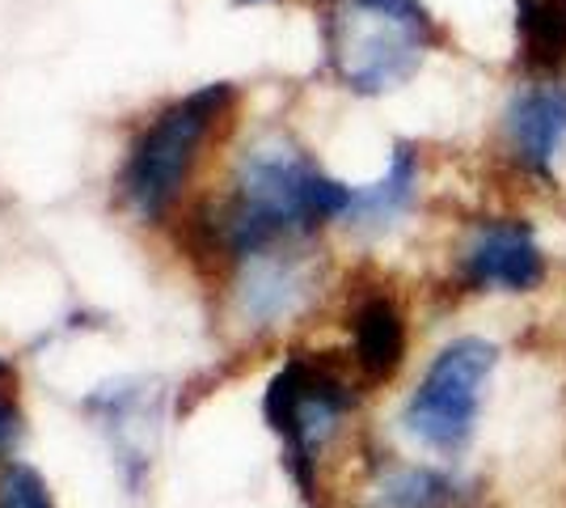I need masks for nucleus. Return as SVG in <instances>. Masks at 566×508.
<instances>
[{"instance_id": "nucleus-1", "label": "nucleus", "mask_w": 566, "mask_h": 508, "mask_svg": "<svg viewBox=\"0 0 566 508\" xmlns=\"http://www.w3.org/2000/svg\"><path fill=\"white\" fill-rule=\"evenodd\" d=\"M352 187H343L287 136H262L237 166L233 191L216 208L212 238L233 259H254L283 242L308 238L326 220H343Z\"/></svg>"}, {"instance_id": "nucleus-2", "label": "nucleus", "mask_w": 566, "mask_h": 508, "mask_svg": "<svg viewBox=\"0 0 566 508\" xmlns=\"http://www.w3.org/2000/svg\"><path fill=\"white\" fill-rule=\"evenodd\" d=\"M436 22L423 0H322L326 64L352 94L377 97L419 73Z\"/></svg>"}, {"instance_id": "nucleus-3", "label": "nucleus", "mask_w": 566, "mask_h": 508, "mask_svg": "<svg viewBox=\"0 0 566 508\" xmlns=\"http://www.w3.org/2000/svg\"><path fill=\"white\" fill-rule=\"evenodd\" d=\"M229 102H233L229 85H203L195 94L178 97L144 127L140 141L127 153V166L118 174V191L136 217H166V208L178 199L190 166L199 157V145L229 111Z\"/></svg>"}, {"instance_id": "nucleus-4", "label": "nucleus", "mask_w": 566, "mask_h": 508, "mask_svg": "<svg viewBox=\"0 0 566 508\" xmlns=\"http://www.w3.org/2000/svg\"><path fill=\"white\" fill-rule=\"evenodd\" d=\"M495 364L499 348L491 339L461 335L449 348H440V356L427 364L423 382L401 412L406 436L440 458H461L478 433L482 386L495 373Z\"/></svg>"}, {"instance_id": "nucleus-5", "label": "nucleus", "mask_w": 566, "mask_h": 508, "mask_svg": "<svg viewBox=\"0 0 566 508\" xmlns=\"http://www.w3.org/2000/svg\"><path fill=\"white\" fill-rule=\"evenodd\" d=\"M355 390L352 382L326 361H308V356H292L280 373L271 377L266 390V419L271 428L283 436L287 445V462L292 475L308 487L317 454L326 449L338 419L352 412Z\"/></svg>"}, {"instance_id": "nucleus-6", "label": "nucleus", "mask_w": 566, "mask_h": 508, "mask_svg": "<svg viewBox=\"0 0 566 508\" xmlns=\"http://www.w3.org/2000/svg\"><path fill=\"white\" fill-rule=\"evenodd\" d=\"M457 280L470 292H528L545 280V246L524 217H486L478 220L461 255Z\"/></svg>"}, {"instance_id": "nucleus-7", "label": "nucleus", "mask_w": 566, "mask_h": 508, "mask_svg": "<svg viewBox=\"0 0 566 508\" xmlns=\"http://www.w3.org/2000/svg\"><path fill=\"white\" fill-rule=\"evenodd\" d=\"M507 157L528 178H549L566 145V81L537 76L520 85V94L503 111Z\"/></svg>"}, {"instance_id": "nucleus-8", "label": "nucleus", "mask_w": 566, "mask_h": 508, "mask_svg": "<svg viewBox=\"0 0 566 508\" xmlns=\"http://www.w3.org/2000/svg\"><path fill=\"white\" fill-rule=\"evenodd\" d=\"M406 356V318L394 297H364L352 314V361L359 377L389 382Z\"/></svg>"}, {"instance_id": "nucleus-9", "label": "nucleus", "mask_w": 566, "mask_h": 508, "mask_svg": "<svg viewBox=\"0 0 566 508\" xmlns=\"http://www.w3.org/2000/svg\"><path fill=\"white\" fill-rule=\"evenodd\" d=\"M308 292V276L301 259L283 255V250H266L245 259V280H241V305L254 322H280V318L296 314Z\"/></svg>"}, {"instance_id": "nucleus-10", "label": "nucleus", "mask_w": 566, "mask_h": 508, "mask_svg": "<svg viewBox=\"0 0 566 508\" xmlns=\"http://www.w3.org/2000/svg\"><path fill=\"white\" fill-rule=\"evenodd\" d=\"M415 191H419V153L410 145H398L394 148V162H389V169L380 174L377 183L352 191V204H347L343 220L352 229H364V234L389 229V225H398L410 212Z\"/></svg>"}, {"instance_id": "nucleus-11", "label": "nucleus", "mask_w": 566, "mask_h": 508, "mask_svg": "<svg viewBox=\"0 0 566 508\" xmlns=\"http://www.w3.org/2000/svg\"><path fill=\"white\" fill-rule=\"evenodd\" d=\"M520 60L537 76L563 73L566 64V0H520Z\"/></svg>"}, {"instance_id": "nucleus-12", "label": "nucleus", "mask_w": 566, "mask_h": 508, "mask_svg": "<svg viewBox=\"0 0 566 508\" xmlns=\"http://www.w3.org/2000/svg\"><path fill=\"white\" fill-rule=\"evenodd\" d=\"M380 508H461L465 487L431 466H398L377 487Z\"/></svg>"}, {"instance_id": "nucleus-13", "label": "nucleus", "mask_w": 566, "mask_h": 508, "mask_svg": "<svg viewBox=\"0 0 566 508\" xmlns=\"http://www.w3.org/2000/svg\"><path fill=\"white\" fill-rule=\"evenodd\" d=\"M0 508H51L48 484L30 466H9L0 475Z\"/></svg>"}, {"instance_id": "nucleus-14", "label": "nucleus", "mask_w": 566, "mask_h": 508, "mask_svg": "<svg viewBox=\"0 0 566 508\" xmlns=\"http://www.w3.org/2000/svg\"><path fill=\"white\" fill-rule=\"evenodd\" d=\"M13 440H18V412L9 403H0V458L13 449Z\"/></svg>"}, {"instance_id": "nucleus-15", "label": "nucleus", "mask_w": 566, "mask_h": 508, "mask_svg": "<svg viewBox=\"0 0 566 508\" xmlns=\"http://www.w3.org/2000/svg\"><path fill=\"white\" fill-rule=\"evenodd\" d=\"M237 4H262V0H237Z\"/></svg>"}]
</instances>
